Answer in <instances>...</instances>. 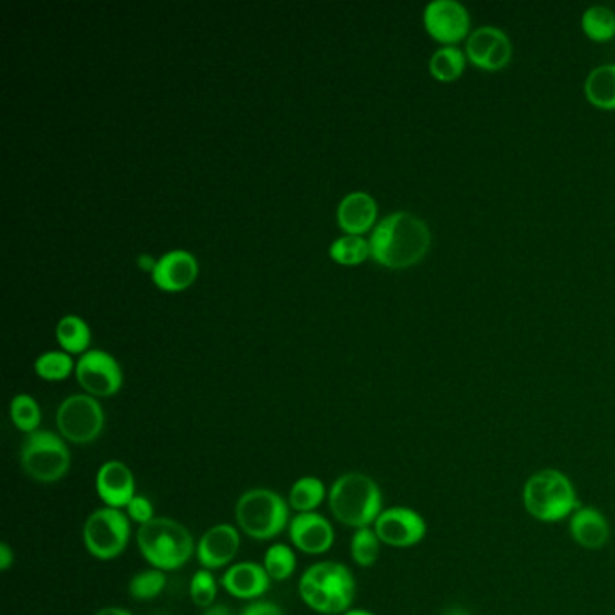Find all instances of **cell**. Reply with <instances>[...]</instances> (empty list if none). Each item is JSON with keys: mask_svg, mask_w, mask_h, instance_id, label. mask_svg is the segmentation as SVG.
Here are the masks:
<instances>
[{"mask_svg": "<svg viewBox=\"0 0 615 615\" xmlns=\"http://www.w3.org/2000/svg\"><path fill=\"white\" fill-rule=\"evenodd\" d=\"M329 508L340 524L363 529L372 527L383 513V493L374 478L365 474L341 475L329 491Z\"/></svg>", "mask_w": 615, "mask_h": 615, "instance_id": "3", "label": "cell"}, {"mask_svg": "<svg viewBox=\"0 0 615 615\" xmlns=\"http://www.w3.org/2000/svg\"><path fill=\"white\" fill-rule=\"evenodd\" d=\"M197 260L194 254L184 250H173L163 254L153 267V284L159 289L178 293V291L189 289L197 278Z\"/></svg>", "mask_w": 615, "mask_h": 615, "instance_id": "17", "label": "cell"}, {"mask_svg": "<svg viewBox=\"0 0 615 615\" xmlns=\"http://www.w3.org/2000/svg\"><path fill=\"white\" fill-rule=\"evenodd\" d=\"M289 502L273 489L254 488L240 497L235 519L246 536L267 542L289 527Z\"/></svg>", "mask_w": 615, "mask_h": 615, "instance_id": "6", "label": "cell"}, {"mask_svg": "<svg viewBox=\"0 0 615 615\" xmlns=\"http://www.w3.org/2000/svg\"><path fill=\"white\" fill-rule=\"evenodd\" d=\"M125 513H127L130 522L138 524L139 527L150 524L153 519H158L156 511H153V503L145 494H136L127 508H125Z\"/></svg>", "mask_w": 615, "mask_h": 615, "instance_id": "33", "label": "cell"}, {"mask_svg": "<svg viewBox=\"0 0 615 615\" xmlns=\"http://www.w3.org/2000/svg\"><path fill=\"white\" fill-rule=\"evenodd\" d=\"M75 368L72 357L67 352H46L35 362V372L46 381H64Z\"/></svg>", "mask_w": 615, "mask_h": 615, "instance_id": "31", "label": "cell"}, {"mask_svg": "<svg viewBox=\"0 0 615 615\" xmlns=\"http://www.w3.org/2000/svg\"><path fill=\"white\" fill-rule=\"evenodd\" d=\"M240 615H285V612L276 603L259 600L246 605Z\"/></svg>", "mask_w": 615, "mask_h": 615, "instance_id": "35", "label": "cell"}, {"mask_svg": "<svg viewBox=\"0 0 615 615\" xmlns=\"http://www.w3.org/2000/svg\"><path fill=\"white\" fill-rule=\"evenodd\" d=\"M505 35V31L494 26H482L471 31L466 41V56L474 66L482 69L483 64L488 60V56L493 52L494 46L499 44L500 38Z\"/></svg>", "mask_w": 615, "mask_h": 615, "instance_id": "25", "label": "cell"}, {"mask_svg": "<svg viewBox=\"0 0 615 615\" xmlns=\"http://www.w3.org/2000/svg\"><path fill=\"white\" fill-rule=\"evenodd\" d=\"M56 338L67 354H86L91 343V329L80 316H64L56 326Z\"/></svg>", "mask_w": 615, "mask_h": 615, "instance_id": "23", "label": "cell"}, {"mask_svg": "<svg viewBox=\"0 0 615 615\" xmlns=\"http://www.w3.org/2000/svg\"><path fill=\"white\" fill-rule=\"evenodd\" d=\"M136 544L143 559L152 569L163 572L184 567L197 549L189 527L167 516H158L150 524L141 525L136 534Z\"/></svg>", "mask_w": 615, "mask_h": 615, "instance_id": "4", "label": "cell"}, {"mask_svg": "<svg viewBox=\"0 0 615 615\" xmlns=\"http://www.w3.org/2000/svg\"><path fill=\"white\" fill-rule=\"evenodd\" d=\"M264 569L273 581L289 580L295 574L296 556L289 545L273 544L265 550Z\"/></svg>", "mask_w": 615, "mask_h": 615, "instance_id": "26", "label": "cell"}, {"mask_svg": "<svg viewBox=\"0 0 615 615\" xmlns=\"http://www.w3.org/2000/svg\"><path fill=\"white\" fill-rule=\"evenodd\" d=\"M329 497L326 483L320 478L301 477L289 489V508L298 513H315Z\"/></svg>", "mask_w": 615, "mask_h": 615, "instance_id": "21", "label": "cell"}, {"mask_svg": "<svg viewBox=\"0 0 615 615\" xmlns=\"http://www.w3.org/2000/svg\"><path fill=\"white\" fill-rule=\"evenodd\" d=\"M374 531L381 539V544L396 549H408L421 544L428 533L426 520L415 509L396 505L383 509L379 519L374 524Z\"/></svg>", "mask_w": 615, "mask_h": 615, "instance_id": "11", "label": "cell"}, {"mask_svg": "<svg viewBox=\"0 0 615 615\" xmlns=\"http://www.w3.org/2000/svg\"><path fill=\"white\" fill-rule=\"evenodd\" d=\"M83 545L92 558L111 561L119 558L130 539V519L122 509L100 508L87 516Z\"/></svg>", "mask_w": 615, "mask_h": 615, "instance_id": "8", "label": "cell"}, {"mask_svg": "<svg viewBox=\"0 0 615 615\" xmlns=\"http://www.w3.org/2000/svg\"><path fill=\"white\" fill-rule=\"evenodd\" d=\"M332 260L338 264L356 265L365 262L371 254V242L363 239L362 235H345L341 239L334 240L331 246Z\"/></svg>", "mask_w": 615, "mask_h": 615, "instance_id": "27", "label": "cell"}, {"mask_svg": "<svg viewBox=\"0 0 615 615\" xmlns=\"http://www.w3.org/2000/svg\"><path fill=\"white\" fill-rule=\"evenodd\" d=\"M298 592L309 608L323 615L345 614L356 597V580L340 561L310 565L298 583Z\"/></svg>", "mask_w": 615, "mask_h": 615, "instance_id": "2", "label": "cell"}, {"mask_svg": "<svg viewBox=\"0 0 615 615\" xmlns=\"http://www.w3.org/2000/svg\"><path fill=\"white\" fill-rule=\"evenodd\" d=\"M11 421L15 424L16 430L31 435V433L38 432L41 426L42 412L38 402L27 394H19L13 397L10 407Z\"/></svg>", "mask_w": 615, "mask_h": 615, "instance_id": "28", "label": "cell"}, {"mask_svg": "<svg viewBox=\"0 0 615 615\" xmlns=\"http://www.w3.org/2000/svg\"><path fill=\"white\" fill-rule=\"evenodd\" d=\"M240 549V533L229 524L209 527L197 542L195 556L206 570H219L234 561Z\"/></svg>", "mask_w": 615, "mask_h": 615, "instance_id": "14", "label": "cell"}, {"mask_svg": "<svg viewBox=\"0 0 615 615\" xmlns=\"http://www.w3.org/2000/svg\"><path fill=\"white\" fill-rule=\"evenodd\" d=\"M217 592H219V585H217V580H215L212 570L201 569L192 576L190 597H192L194 605H197L198 608L204 611V608L215 605Z\"/></svg>", "mask_w": 615, "mask_h": 615, "instance_id": "32", "label": "cell"}, {"mask_svg": "<svg viewBox=\"0 0 615 615\" xmlns=\"http://www.w3.org/2000/svg\"><path fill=\"white\" fill-rule=\"evenodd\" d=\"M581 30L590 41L606 42L615 35V13L608 5H590L581 16Z\"/></svg>", "mask_w": 615, "mask_h": 615, "instance_id": "24", "label": "cell"}, {"mask_svg": "<svg viewBox=\"0 0 615 615\" xmlns=\"http://www.w3.org/2000/svg\"><path fill=\"white\" fill-rule=\"evenodd\" d=\"M569 533L583 549H603L611 539V524L600 509L580 505L569 519Z\"/></svg>", "mask_w": 615, "mask_h": 615, "instance_id": "18", "label": "cell"}, {"mask_svg": "<svg viewBox=\"0 0 615 615\" xmlns=\"http://www.w3.org/2000/svg\"><path fill=\"white\" fill-rule=\"evenodd\" d=\"M381 539L377 536L374 527L356 529L351 539V556L360 567H372L379 558Z\"/></svg>", "mask_w": 615, "mask_h": 615, "instance_id": "30", "label": "cell"}, {"mask_svg": "<svg viewBox=\"0 0 615 615\" xmlns=\"http://www.w3.org/2000/svg\"><path fill=\"white\" fill-rule=\"evenodd\" d=\"M371 257L390 270L419 264L432 246V231L418 215L396 212L379 220L372 231Z\"/></svg>", "mask_w": 615, "mask_h": 615, "instance_id": "1", "label": "cell"}, {"mask_svg": "<svg viewBox=\"0 0 615 615\" xmlns=\"http://www.w3.org/2000/svg\"><path fill=\"white\" fill-rule=\"evenodd\" d=\"M78 383L92 397H111L123 385L119 363L103 351H87L77 363Z\"/></svg>", "mask_w": 615, "mask_h": 615, "instance_id": "12", "label": "cell"}, {"mask_svg": "<svg viewBox=\"0 0 615 615\" xmlns=\"http://www.w3.org/2000/svg\"><path fill=\"white\" fill-rule=\"evenodd\" d=\"M585 96L594 107L615 111V64H605L589 72Z\"/></svg>", "mask_w": 615, "mask_h": 615, "instance_id": "20", "label": "cell"}, {"mask_svg": "<svg viewBox=\"0 0 615 615\" xmlns=\"http://www.w3.org/2000/svg\"><path fill=\"white\" fill-rule=\"evenodd\" d=\"M203 615H231V611L223 603H215V605L204 608Z\"/></svg>", "mask_w": 615, "mask_h": 615, "instance_id": "37", "label": "cell"}, {"mask_svg": "<svg viewBox=\"0 0 615 615\" xmlns=\"http://www.w3.org/2000/svg\"><path fill=\"white\" fill-rule=\"evenodd\" d=\"M96 493L105 508L125 509L136 497V478L133 469L122 460H107L98 469L94 478Z\"/></svg>", "mask_w": 615, "mask_h": 615, "instance_id": "15", "label": "cell"}, {"mask_svg": "<svg viewBox=\"0 0 615 615\" xmlns=\"http://www.w3.org/2000/svg\"><path fill=\"white\" fill-rule=\"evenodd\" d=\"M424 27L428 35L444 46H455L468 41L471 16L466 5L458 0H433L424 8Z\"/></svg>", "mask_w": 615, "mask_h": 615, "instance_id": "10", "label": "cell"}, {"mask_svg": "<svg viewBox=\"0 0 615 615\" xmlns=\"http://www.w3.org/2000/svg\"><path fill=\"white\" fill-rule=\"evenodd\" d=\"M446 615H468V614H466V612H464V611H460V608H453V611L449 612V614H446Z\"/></svg>", "mask_w": 615, "mask_h": 615, "instance_id": "40", "label": "cell"}, {"mask_svg": "<svg viewBox=\"0 0 615 615\" xmlns=\"http://www.w3.org/2000/svg\"><path fill=\"white\" fill-rule=\"evenodd\" d=\"M167 589V574L163 570H141L128 581V594L136 601H152Z\"/></svg>", "mask_w": 615, "mask_h": 615, "instance_id": "29", "label": "cell"}, {"mask_svg": "<svg viewBox=\"0 0 615 615\" xmlns=\"http://www.w3.org/2000/svg\"><path fill=\"white\" fill-rule=\"evenodd\" d=\"M94 615H133L130 612L125 611V608H119V606H105L102 611H98Z\"/></svg>", "mask_w": 615, "mask_h": 615, "instance_id": "38", "label": "cell"}, {"mask_svg": "<svg viewBox=\"0 0 615 615\" xmlns=\"http://www.w3.org/2000/svg\"><path fill=\"white\" fill-rule=\"evenodd\" d=\"M468 56L457 46L439 47L430 58V72L439 82H453L463 77Z\"/></svg>", "mask_w": 615, "mask_h": 615, "instance_id": "22", "label": "cell"}, {"mask_svg": "<svg viewBox=\"0 0 615 615\" xmlns=\"http://www.w3.org/2000/svg\"><path fill=\"white\" fill-rule=\"evenodd\" d=\"M522 502L527 514L544 524L569 520L580 508L572 480L563 471L553 468L539 469L525 480Z\"/></svg>", "mask_w": 615, "mask_h": 615, "instance_id": "5", "label": "cell"}, {"mask_svg": "<svg viewBox=\"0 0 615 615\" xmlns=\"http://www.w3.org/2000/svg\"><path fill=\"white\" fill-rule=\"evenodd\" d=\"M71 452L61 435L38 430L24 439L21 466L24 474L38 483H55L69 474Z\"/></svg>", "mask_w": 615, "mask_h": 615, "instance_id": "7", "label": "cell"}, {"mask_svg": "<svg viewBox=\"0 0 615 615\" xmlns=\"http://www.w3.org/2000/svg\"><path fill=\"white\" fill-rule=\"evenodd\" d=\"M343 615H376L372 614L371 611H363V608H351V611L345 612Z\"/></svg>", "mask_w": 615, "mask_h": 615, "instance_id": "39", "label": "cell"}, {"mask_svg": "<svg viewBox=\"0 0 615 615\" xmlns=\"http://www.w3.org/2000/svg\"><path fill=\"white\" fill-rule=\"evenodd\" d=\"M13 563H15V553L10 545L0 544V570L8 572Z\"/></svg>", "mask_w": 615, "mask_h": 615, "instance_id": "36", "label": "cell"}, {"mask_svg": "<svg viewBox=\"0 0 615 615\" xmlns=\"http://www.w3.org/2000/svg\"><path fill=\"white\" fill-rule=\"evenodd\" d=\"M291 544L304 555H326L334 545V527L320 513H298L291 519Z\"/></svg>", "mask_w": 615, "mask_h": 615, "instance_id": "13", "label": "cell"}, {"mask_svg": "<svg viewBox=\"0 0 615 615\" xmlns=\"http://www.w3.org/2000/svg\"><path fill=\"white\" fill-rule=\"evenodd\" d=\"M377 204L366 192H352L338 206V223L346 235H363L374 226Z\"/></svg>", "mask_w": 615, "mask_h": 615, "instance_id": "19", "label": "cell"}, {"mask_svg": "<svg viewBox=\"0 0 615 615\" xmlns=\"http://www.w3.org/2000/svg\"><path fill=\"white\" fill-rule=\"evenodd\" d=\"M56 426L66 443L86 446L102 435L105 412L96 397L75 394L61 401L56 412Z\"/></svg>", "mask_w": 615, "mask_h": 615, "instance_id": "9", "label": "cell"}, {"mask_svg": "<svg viewBox=\"0 0 615 615\" xmlns=\"http://www.w3.org/2000/svg\"><path fill=\"white\" fill-rule=\"evenodd\" d=\"M271 578L264 565L240 561L224 572L220 585L235 600L257 601L270 590Z\"/></svg>", "mask_w": 615, "mask_h": 615, "instance_id": "16", "label": "cell"}, {"mask_svg": "<svg viewBox=\"0 0 615 615\" xmlns=\"http://www.w3.org/2000/svg\"><path fill=\"white\" fill-rule=\"evenodd\" d=\"M513 58V44L509 38L508 33L500 38L499 44L494 46L488 60L483 64V71H500L503 67L509 66V61Z\"/></svg>", "mask_w": 615, "mask_h": 615, "instance_id": "34", "label": "cell"}]
</instances>
